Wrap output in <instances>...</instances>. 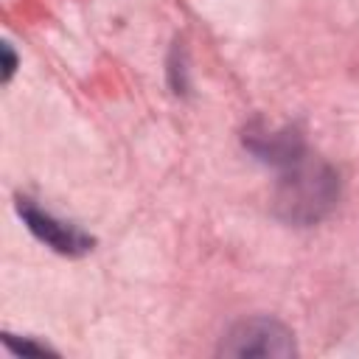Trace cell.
<instances>
[{
  "label": "cell",
  "instance_id": "4",
  "mask_svg": "<svg viewBox=\"0 0 359 359\" xmlns=\"http://www.w3.org/2000/svg\"><path fill=\"white\" fill-rule=\"evenodd\" d=\"M244 146L258 160H264L275 168H283L292 160H297L300 154H306L303 137L294 129H269V126H261V123H255L244 132Z\"/></svg>",
  "mask_w": 359,
  "mask_h": 359
},
{
  "label": "cell",
  "instance_id": "6",
  "mask_svg": "<svg viewBox=\"0 0 359 359\" xmlns=\"http://www.w3.org/2000/svg\"><path fill=\"white\" fill-rule=\"evenodd\" d=\"M3 56H6V65H3V81H8L11 73H14V67H17V56H14L11 45H3Z\"/></svg>",
  "mask_w": 359,
  "mask_h": 359
},
{
  "label": "cell",
  "instance_id": "2",
  "mask_svg": "<svg viewBox=\"0 0 359 359\" xmlns=\"http://www.w3.org/2000/svg\"><path fill=\"white\" fill-rule=\"evenodd\" d=\"M222 356H294L292 331L272 317H250L236 323L219 345Z\"/></svg>",
  "mask_w": 359,
  "mask_h": 359
},
{
  "label": "cell",
  "instance_id": "5",
  "mask_svg": "<svg viewBox=\"0 0 359 359\" xmlns=\"http://www.w3.org/2000/svg\"><path fill=\"white\" fill-rule=\"evenodd\" d=\"M3 342H6L14 353H36V356H42V353H53L48 345H39V342H31V339H14L11 334H6Z\"/></svg>",
  "mask_w": 359,
  "mask_h": 359
},
{
  "label": "cell",
  "instance_id": "1",
  "mask_svg": "<svg viewBox=\"0 0 359 359\" xmlns=\"http://www.w3.org/2000/svg\"><path fill=\"white\" fill-rule=\"evenodd\" d=\"M280 171L275 208L286 222L306 227L320 222L337 205L339 180L325 163H311L309 154H300Z\"/></svg>",
  "mask_w": 359,
  "mask_h": 359
},
{
  "label": "cell",
  "instance_id": "3",
  "mask_svg": "<svg viewBox=\"0 0 359 359\" xmlns=\"http://www.w3.org/2000/svg\"><path fill=\"white\" fill-rule=\"evenodd\" d=\"M17 213L25 222V227L59 255H84L93 250V236H87L81 227H76L70 222L56 219L50 210H42L39 205H34V199L20 196Z\"/></svg>",
  "mask_w": 359,
  "mask_h": 359
}]
</instances>
